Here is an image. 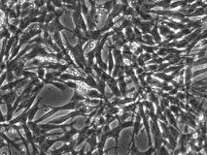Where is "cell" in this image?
I'll list each match as a JSON object with an SVG mask.
<instances>
[{"label": "cell", "mask_w": 207, "mask_h": 155, "mask_svg": "<svg viewBox=\"0 0 207 155\" xmlns=\"http://www.w3.org/2000/svg\"><path fill=\"white\" fill-rule=\"evenodd\" d=\"M66 49L70 52V55L73 58V60L76 63L80 69L83 71L85 70V67L87 66V60L85 56V51L83 49V44L81 42H78V44L75 46H71L69 42L66 41Z\"/></svg>", "instance_id": "1"}, {"label": "cell", "mask_w": 207, "mask_h": 155, "mask_svg": "<svg viewBox=\"0 0 207 155\" xmlns=\"http://www.w3.org/2000/svg\"><path fill=\"white\" fill-rule=\"evenodd\" d=\"M143 127V123H142V118L141 115L139 114L138 111H136L135 115H134V119H133V131H132V136H131V141L129 143V146L132 144V147H134V137L137 135L138 132L141 130V128Z\"/></svg>", "instance_id": "2"}, {"label": "cell", "mask_w": 207, "mask_h": 155, "mask_svg": "<svg viewBox=\"0 0 207 155\" xmlns=\"http://www.w3.org/2000/svg\"><path fill=\"white\" fill-rule=\"evenodd\" d=\"M106 85L110 88V90L112 91V94L114 97H119L121 98L122 97V93L120 91V88L118 86V82H117L116 78H113L111 77L109 80L106 81Z\"/></svg>", "instance_id": "3"}, {"label": "cell", "mask_w": 207, "mask_h": 155, "mask_svg": "<svg viewBox=\"0 0 207 155\" xmlns=\"http://www.w3.org/2000/svg\"><path fill=\"white\" fill-rule=\"evenodd\" d=\"M156 24H157V21H156L155 16H154V19H152V21H141V22H140L139 25L137 26V28L139 29L140 31H141L142 34H146V33H150L152 27ZM135 27H136V26H135Z\"/></svg>", "instance_id": "4"}, {"label": "cell", "mask_w": 207, "mask_h": 155, "mask_svg": "<svg viewBox=\"0 0 207 155\" xmlns=\"http://www.w3.org/2000/svg\"><path fill=\"white\" fill-rule=\"evenodd\" d=\"M117 82H118V86L120 88V91L122 93V97H126L128 96V84H126L125 81V76L121 75L119 77L116 78Z\"/></svg>", "instance_id": "5"}, {"label": "cell", "mask_w": 207, "mask_h": 155, "mask_svg": "<svg viewBox=\"0 0 207 155\" xmlns=\"http://www.w3.org/2000/svg\"><path fill=\"white\" fill-rule=\"evenodd\" d=\"M112 55H113V59H114V64L121 65V66H123V64H125V63H123V54H122V49H121L112 48Z\"/></svg>", "instance_id": "6"}, {"label": "cell", "mask_w": 207, "mask_h": 155, "mask_svg": "<svg viewBox=\"0 0 207 155\" xmlns=\"http://www.w3.org/2000/svg\"><path fill=\"white\" fill-rule=\"evenodd\" d=\"M158 29L161 36L162 37V39H164L168 36H171L174 34L175 31H173L171 28H169L168 26H166L165 24H162V22H158Z\"/></svg>", "instance_id": "7"}, {"label": "cell", "mask_w": 207, "mask_h": 155, "mask_svg": "<svg viewBox=\"0 0 207 155\" xmlns=\"http://www.w3.org/2000/svg\"><path fill=\"white\" fill-rule=\"evenodd\" d=\"M43 101V98L42 97H40L38 100H37V102H36V103L33 105V107L30 109L29 108L28 110H27V120L28 121H32L33 120V117H34V115L36 114V113H37V111L40 110V103H41V102Z\"/></svg>", "instance_id": "8"}, {"label": "cell", "mask_w": 207, "mask_h": 155, "mask_svg": "<svg viewBox=\"0 0 207 155\" xmlns=\"http://www.w3.org/2000/svg\"><path fill=\"white\" fill-rule=\"evenodd\" d=\"M86 141H87V144H89L91 148H89V150L88 151V152H85V153L86 154H92L93 151L96 149V146H97V141H98L95 133H93L89 137H88V139H87Z\"/></svg>", "instance_id": "9"}, {"label": "cell", "mask_w": 207, "mask_h": 155, "mask_svg": "<svg viewBox=\"0 0 207 155\" xmlns=\"http://www.w3.org/2000/svg\"><path fill=\"white\" fill-rule=\"evenodd\" d=\"M150 34H151L153 41L155 42L156 45L161 44V43L162 42V37L161 36V34H159V29H158V22H157V24L152 27L151 31H150Z\"/></svg>", "instance_id": "10"}, {"label": "cell", "mask_w": 207, "mask_h": 155, "mask_svg": "<svg viewBox=\"0 0 207 155\" xmlns=\"http://www.w3.org/2000/svg\"><path fill=\"white\" fill-rule=\"evenodd\" d=\"M163 114H164L166 119H167V123L170 124V125H173V126H175V127H177V124H178V122H177V118L175 117V115L169 111L168 108L165 109V110L163 111Z\"/></svg>", "instance_id": "11"}, {"label": "cell", "mask_w": 207, "mask_h": 155, "mask_svg": "<svg viewBox=\"0 0 207 155\" xmlns=\"http://www.w3.org/2000/svg\"><path fill=\"white\" fill-rule=\"evenodd\" d=\"M123 34L125 36V39L128 40V43H134L135 42V34L131 26H128L123 29Z\"/></svg>", "instance_id": "12"}, {"label": "cell", "mask_w": 207, "mask_h": 155, "mask_svg": "<svg viewBox=\"0 0 207 155\" xmlns=\"http://www.w3.org/2000/svg\"><path fill=\"white\" fill-rule=\"evenodd\" d=\"M85 97H89L92 99H103V96L95 88H89V89L84 94Z\"/></svg>", "instance_id": "13"}, {"label": "cell", "mask_w": 207, "mask_h": 155, "mask_svg": "<svg viewBox=\"0 0 207 155\" xmlns=\"http://www.w3.org/2000/svg\"><path fill=\"white\" fill-rule=\"evenodd\" d=\"M168 130H169L170 135H171V136H173L177 140H178L179 136L182 133V132L179 130L178 127H175V126H173V125H170V124H168Z\"/></svg>", "instance_id": "14"}, {"label": "cell", "mask_w": 207, "mask_h": 155, "mask_svg": "<svg viewBox=\"0 0 207 155\" xmlns=\"http://www.w3.org/2000/svg\"><path fill=\"white\" fill-rule=\"evenodd\" d=\"M168 109H169V111L175 115L176 118H178L180 114H181V111H183L182 109L178 106V105H173V104H170V106L168 107Z\"/></svg>", "instance_id": "15"}, {"label": "cell", "mask_w": 207, "mask_h": 155, "mask_svg": "<svg viewBox=\"0 0 207 155\" xmlns=\"http://www.w3.org/2000/svg\"><path fill=\"white\" fill-rule=\"evenodd\" d=\"M85 98L86 97L81 93V92L74 89V93H73V96L71 99H70V101H84Z\"/></svg>", "instance_id": "16"}, {"label": "cell", "mask_w": 207, "mask_h": 155, "mask_svg": "<svg viewBox=\"0 0 207 155\" xmlns=\"http://www.w3.org/2000/svg\"><path fill=\"white\" fill-rule=\"evenodd\" d=\"M50 84L55 85L56 87H58V89L61 90V91H64V90L66 89V86L62 84V82H61V81H50Z\"/></svg>", "instance_id": "17"}, {"label": "cell", "mask_w": 207, "mask_h": 155, "mask_svg": "<svg viewBox=\"0 0 207 155\" xmlns=\"http://www.w3.org/2000/svg\"><path fill=\"white\" fill-rule=\"evenodd\" d=\"M169 151L168 149L166 148V146H164V144H162V146L159 148V149L156 150V154H168Z\"/></svg>", "instance_id": "18"}, {"label": "cell", "mask_w": 207, "mask_h": 155, "mask_svg": "<svg viewBox=\"0 0 207 155\" xmlns=\"http://www.w3.org/2000/svg\"><path fill=\"white\" fill-rule=\"evenodd\" d=\"M174 96L178 99V100H180V101H184V100H186V92H184V91H177V93L174 95Z\"/></svg>", "instance_id": "19"}, {"label": "cell", "mask_w": 207, "mask_h": 155, "mask_svg": "<svg viewBox=\"0 0 207 155\" xmlns=\"http://www.w3.org/2000/svg\"><path fill=\"white\" fill-rule=\"evenodd\" d=\"M46 1L47 0H34V3H33V4L35 5L36 8H41L46 4Z\"/></svg>", "instance_id": "20"}, {"label": "cell", "mask_w": 207, "mask_h": 155, "mask_svg": "<svg viewBox=\"0 0 207 155\" xmlns=\"http://www.w3.org/2000/svg\"><path fill=\"white\" fill-rule=\"evenodd\" d=\"M206 72V67H204L203 69H201V70L200 71H196V72H193V78H195V77H196V76L198 75H199V74H202V73H205Z\"/></svg>", "instance_id": "21"}, {"label": "cell", "mask_w": 207, "mask_h": 155, "mask_svg": "<svg viewBox=\"0 0 207 155\" xmlns=\"http://www.w3.org/2000/svg\"><path fill=\"white\" fill-rule=\"evenodd\" d=\"M120 3L123 5H129L128 4V0H120Z\"/></svg>", "instance_id": "22"}]
</instances>
